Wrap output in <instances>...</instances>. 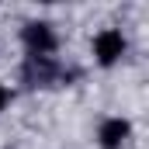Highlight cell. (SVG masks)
I'll list each match as a JSON object with an SVG mask.
<instances>
[{
	"instance_id": "5b68a950",
	"label": "cell",
	"mask_w": 149,
	"mask_h": 149,
	"mask_svg": "<svg viewBox=\"0 0 149 149\" xmlns=\"http://www.w3.org/2000/svg\"><path fill=\"white\" fill-rule=\"evenodd\" d=\"M7 97H10V94H7V87H0V111H3V104H7Z\"/></svg>"
},
{
	"instance_id": "6da1fadb",
	"label": "cell",
	"mask_w": 149,
	"mask_h": 149,
	"mask_svg": "<svg viewBox=\"0 0 149 149\" xmlns=\"http://www.w3.org/2000/svg\"><path fill=\"white\" fill-rule=\"evenodd\" d=\"M21 42L28 49V56H49L56 49V31L49 21H28L24 31H21Z\"/></svg>"
},
{
	"instance_id": "277c9868",
	"label": "cell",
	"mask_w": 149,
	"mask_h": 149,
	"mask_svg": "<svg viewBox=\"0 0 149 149\" xmlns=\"http://www.w3.org/2000/svg\"><path fill=\"white\" fill-rule=\"evenodd\" d=\"M128 135H132V125H128L125 118H104L101 128H97L101 149H121L125 142H128Z\"/></svg>"
},
{
	"instance_id": "3957f363",
	"label": "cell",
	"mask_w": 149,
	"mask_h": 149,
	"mask_svg": "<svg viewBox=\"0 0 149 149\" xmlns=\"http://www.w3.org/2000/svg\"><path fill=\"white\" fill-rule=\"evenodd\" d=\"M94 56L101 66H114L121 56H125V35L118 28H104L101 35L94 38Z\"/></svg>"
},
{
	"instance_id": "7a4b0ae2",
	"label": "cell",
	"mask_w": 149,
	"mask_h": 149,
	"mask_svg": "<svg viewBox=\"0 0 149 149\" xmlns=\"http://www.w3.org/2000/svg\"><path fill=\"white\" fill-rule=\"evenodd\" d=\"M56 76H59V66L52 63V56H28L21 66V80L28 87H49L56 83Z\"/></svg>"
}]
</instances>
